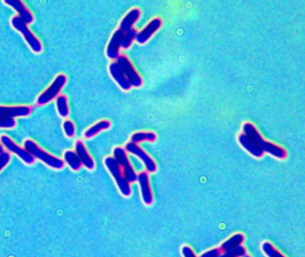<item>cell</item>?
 Returning a JSON list of instances; mask_svg holds the SVG:
<instances>
[{"label": "cell", "mask_w": 305, "mask_h": 257, "mask_svg": "<svg viewBox=\"0 0 305 257\" xmlns=\"http://www.w3.org/2000/svg\"><path fill=\"white\" fill-rule=\"evenodd\" d=\"M16 126V122L14 119H8L0 117V128H13Z\"/></svg>", "instance_id": "25"}, {"label": "cell", "mask_w": 305, "mask_h": 257, "mask_svg": "<svg viewBox=\"0 0 305 257\" xmlns=\"http://www.w3.org/2000/svg\"><path fill=\"white\" fill-rule=\"evenodd\" d=\"M105 166L108 169L109 173L111 174L112 177L114 178V180L116 181V186L119 189L121 194L124 197H129L132 194V189L130 186L129 182H127V180H125L123 171L121 170L120 166L118 165V163H116V160L114 157L108 156L106 157L104 160Z\"/></svg>", "instance_id": "4"}, {"label": "cell", "mask_w": 305, "mask_h": 257, "mask_svg": "<svg viewBox=\"0 0 305 257\" xmlns=\"http://www.w3.org/2000/svg\"><path fill=\"white\" fill-rule=\"evenodd\" d=\"M108 71H109V73H110L111 77L113 78V80L117 83V85L119 86L122 90L128 91L133 88L130 84V82H128V80L125 77V74L123 73L120 65L118 64L116 61L110 64L109 67H108Z\"/></svg>", "instance_id": "14"}, {"label": "cell", "mask_w": 305, "mask_h": 257, "mask_svg": "<svg viewBox=\"0 0 305 257\" xmlns=\"http://www.w3.org/2000/svg\"><path fill=\"white\" fill-rule=\"evenodd\" d=\"M250 257V256H248V255H245V257Z\"/></svg>", "instance_id": "30"}, {"label": "cell", "mask_w": 305, "mask_h": 257, "mask_svg": "<svg viewBox=\"0 0 305 257\" xmlns=\"http://www.w3.org/2000/svg\"><path fill=\"white\" fill-rule=\"evenodd\" d=\"M64 160L65 163H67L69 167L71 168V170L73 171H77L82 168V163L76 153L73 151H71V150L65 151L64 154Z\"/></svg>", "instance_id": "19"}, {"label": "cell", "mask_w": 305, "mask_h": 257, "mask_svg": "<svg viewBox=\"0 0 305 257\" xmlns=\"http://www.w3.org/2000/svg\"><path fill=\"white\" fill-rule=\"evenodd\" d=\"M113 154H114V158L116 160V163H118V165L120 166L124 177L125 180H127V182L133 183V182L137 181V173L135 172L133 165L130 163L125 148L120 147V146H116L114 148Z\"/></svg>", "instance_id": "6"}, {"label": "cell", "mask_w": 305, "mask_h": 257, "mask_svg": "<svg viewBox=\"0 0 305 257\" xmlns=\"http://www.w3.org/2000/svg\"><path fill=\"white\" fill-rule=\"evenodd\" d=\"M11 155L8 152H3L0 154V171H2L10 162Z\"/></svg>", "instance_id": "26"}, {"label": "cell", "mask_w": 305, "mask_h": 257, "mask_svg": "<svg viewBox=\"0 0 305 257\" xmlns=\"http://www.w3.org/2000/svg\"><path fill=\"white\" fill-rule=\"evenodd\" d=\"M116 62L120 65L123 73L128 80L130 84L134 88H139L142 85V78L137 73V71L133 67V64L131 63L129 58L125 55H119L116 58Z\"/></svg>", "instance_id": "8"}, {"label": "cell", "mask_w": 305, "mask_h": 257, "mask_svg": "<svg viewBox=\"0 0 305 257\" xmlns=\"http://www.w3.org/2000/svg\"><path fill=\"white\" fill-rule=\"evenodd\" d=\"M111 126V122L108 120H101L98 122L97 124L92 125L91 127L87 128L86 130L83 133V136L85 138H91L94 137L99 132L108 129Z\"/></svg>", "instance_id": "17"}, {"label": "cell", "mask_w": 305, "mask_h": 257, "mask_svg": "<svg viewBox=\"0 0 305 257\" xmlns=\"http://www.w3.org/2000/svg\"><path fill=\"white\" fill-rule=\"evenodd\" d=\"M63 128L65 136L68 137H73L75 135V127L72 121L66 120L63 124Z\"/></svg>", "instance_id": "24"}, {"label": "cell", "mask_w": 305, "mask_h": 257, "mask_svg": "<svg viewBox=\"0 0 305 257\" xmlns=\"http://www.w3.org/2000/svg\"><path fill=\"white\" fill-rule=\"evenodd\" d=\"M75 153L80 159L81 163L88 170H93L95 168L94 160L90 156L89 152L87 151L86 146H84L82 140L75 142Z\"/></svg>", "instance_id": "16"}, {"label": "cell", "mask_w": 305, "mask_h": 257, "mask_svg": "<svg viewBox=\"0 0 305 257\" xmlns=\"http://www.w3.org/2000/svg\"><path fill=\"white\" fill-rule=\"evenodd\" d=\"M246 255V250L243 246H239L236 249H230L227 252H223L219 257H244Z\"/></svg>", "instance_id": "23"}, {"label": "cell", "mask_w": 305, "mask_h": 257, "mask_svg": "<svg viewBox=\"0 0 305 257\" xmlns=\"http://www.w3.org/2000/svg\"><path fill=\"white\" fill-rule=\"evenodd\" d=\"M125 150L128 153L136 155L138 158L141 159L147 171L149 172H155L157 171V164L155 163L154 160L151 158V156L147 154L141 146H138V144L129 142L125 145Z\"/></svg>", "instance_id": "10"}, {"label": "cell", "mask_w": 305, "mask_h": 257, "mask_svg": "<svg viewBox=\"0 0 305 257\" xmlns=\"http://www.w3.org/2000/svg\"><path fill=\"white\" fill-rule=\"evenodd\" d=\"M262 249L263 253L268 257H286L270 242H264L262 244Z\"/></svg>", "instance_id": "22"}, {"label": "cell", "mask_w": 305, "mask_h": 257, "mask_svg": "<svg viewBox=\"0 0 305 257\" xmlns=\"http://www.w3.org/2000/svg\"><path fill=\"white\" fill-rule=\"evenodd\" d=\"M3 152H4V146H2L1 143H0V154L3 153Z\"/></svg>", "instance_id": "29"}, {"label": "cell", "mask_w": 305, "mask_h": 257, "mask_svg": "<svg viewBox=\"0 0 305 257\" xmlns=\"http://www.w3.org/2000/svg\"><path fill=\"white\" fill-rule=\"evenodd\" d=\"M23 146H24V149L28 151L35 159H39L50 168L56 169V170H61L65 166V162L62 159L48 154L45 150L39 147L36 142L31 140L30 138L24 140Z\"/></svg>", "instance_id": "3"}, {"label": "cell", "mask_w": 305, "mask_h": 257, "mask_svg": "<svg viewBox=\"0 0 305 257\" xmlns=\"http://www.w3.org/2000/svg\"><path fill=\"white\" fill-rule=\"evenodd\" d=\"M245 241V236L242 233H237L233 235L231 238H229L228 240H226L223 244L221 245L220 249L222 252H227L230 249H236L239 246H242Z\"/></svg>", "instance_id": "18"}, {"label": "cell", "mask_w": 305, "mask_h": 257, "mask_svg": "<svg viewBox=\"0 0 305 257\" xmlns=\"http://www.w3.org/2000/svg\"><path fill=\"white\" fill-rule=\"evenodd\" d=\"M56 106L57 112H58V115L65 118L69 116V106H68V100L65 95H59L56 100Z\"/></svg>", "instance_id": "20"}, {"label": "cell", "mask_w": 305, "mask_h": 257, "mask_svg": "<svg viewBox=\"0 0 305 257\" xmlns=\"http://www.w3.org/2000/svg\"><path fill=\"white\" fill-rule=\"evenodd\" d=\"M31 113V107L28 106H16L7 107L0 106V117L13 119L16 117H27Z\"/></svg>", "instance_id": "13"}, {"label": "cell", "mask_w": 305, "mask_h": 257, "mask_svg": "<svg viewBox=\"0 0 305 257\" xmlns=\"http://www.w3.org/2000/svg\"><path fill=\"white\" fill-rule=\"evenodd\" d=\"M137 181L142 193V200L146 206H151L153 204V194L150 184V178L146 171H141L137 174Z\"/></svg>", "instance_id": "11"}, {"label": "cell", "mask_w": 305, "mask_h": 257, "mask_svg": "<svg viewBox=\"0 0 305 257\" xmlns=\"http://www.w3.org/2000/svg\"><path fill=\"white\" fill-rule=\"evenodd\" d=\"M161 26H162V20L160 18H154L150 21L149 24H147L143 30L137 32V34L135 36V40L139 44H145L149 39H151L153 34L159 30Z\"/></svg>", "instance_id": "12"}, {"label": "cell", "mask_w": 305, "mask_h": 257, "mask_svg": "<svg viewBox=\"0 0 305 257\" xmlns=\"http://www.w3.org/2000/svg\"><path fill=\"white\" fill-rule=\"evenodd\" d=\"M140 16V9H131L129 12L125 14V17L122 19L119 28L113 33V36L120 44L121 48L128 49L132 46L138 32L136 29H134L133 25Z\"/></svg>", "instance_id": "2"}, {"label": "cell", "mask_w": 305, "mask_h": 257, "mask_svg": "<svg viewBox=\"0 0 305 257\" xmlns=\"http://www.w3.org/2000/svg\"><path fill=\"white\" fill-rule=\"evenodd\" d=\"M157 139V135L151 131H140L134 133L131 137V142L138 144L142 141H155Z\"/></svg>", "instance_id": "21"}, {"label": "cell", "mask_w": 305, "mask_h": 257, "mask_svg": "<svg viewBox=\"0 0 305 257\" xmlns=\"http://www.w3.org/2000/svg\"><path fill=\"white\" fill-rule=\"evenodd\" d=\"M182 255L184 257H197L194 252V250L191 249L188 246H185L182 248Z\"/></svg>", "instance_id": "28"}, {"label": "cell", "mask_w": 305, "mask_h": 257, "mask_svg": "<svg viewBox=\"0 0 305 257\" xmlns=\"http://www.w3.org/2000/svg\"><path fill=\"white\" fill-rule=\"evenodd\" d=\"M0 142H1V145L4 146V148L8 150L9 152H12L13 154H16L18 157L21 159L22 162H24L26 164L31 165L35 163L34 157L28 151H26L24 148L18 146L17 144L14 143L13 139L8 136L2 135L0 137Z\"/></svg>", "instance_id": "9"}, {"label": "cell", "mask_w": 305, "mask_h": 257, "mask_svg": "<svg viewBox=\"0 0 305 257\" xmlns=\"http://www.w3.org/2000/svg\"><path fill=\"white\" fill-rule=\"evenodd\" d=\"M221 254H222V251L220 248H216V249H211L202 254L200 257H219Z\"/></svg>", "instance_id": "27"}, {"label": "cell", "mask_w": 305, "mask_h": 257, "mask_svg": "<svg viewBox=\"0 0 305 257\" xmlns=\"http://www.w3.org/2000/svg\"><path fill=\"white\" fill-rule=\"evenodd\" d=\"M11 24L15 30L19 31L23 36L28 46L30 49L36 54H39L42 51V44L39 41V39L35 36L31 30L29 29L28 24H26L21 18L18 15H14L11 19Z\"/></svg>", "instance_id": "5"}, {"label": "cell", "mask_w": 305, "mask_h": 257, "mask_svg": "<svg viewBox=\"0 0 305 257\" xmlns=\"http://www.w3.org/2000/svg\"><path fill=\"white\" fill-rule=\"evenodd\" d=\"M66 82H67V78L65 74L57 75L56 79L54 80V82L48 86L47 90L39 95L38 99L36 100V104L38 106H44V105L49 103L53 99L57 98L59 96L61 90L65 85Z\"/></svg>", "instance_id": "7"}, {"label": "cell", "mask_w": 305, "mask_h": 257, "mask_svg": "<svg viewBox=\"0 0 305 257\" xmlns=\"http://www.w3.org/2000/svg\"><path fill=\"white\" fill-rule=\"evenodd\" d=\"M238 142L248 153L256 158H261L264 153L273 155L276 158L284 159L288 153L283 146L266 141L252 123H245L243 133L238 136Z\"/></svg>", "instance_id": "1"}, {"label": "cell", "mask_w": 305, "mask_h": 257, "mask_svg": "<svg viewBox=\"0 0 305 257\" xmlns=\"http://www.w3.org/2000/svg\"><path fill=\"white\" fill-rule=\"evenodd\" d=\"M4 4L10 5L12 8L17 12L18 16L25 22L26 24H30L34 21V16L29 9L27 8L25 4L21 0H5Z\"/></svg>", "instance_id": "15"}]
</instances>
